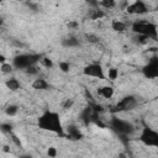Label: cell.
<instances>
[{
    "label": "cell",
    "mask_w": 158,
    "mask_h": 158,
    "mask_svg": "<svg viewBox=\"0 0 158 158\" xmlns=\"http://www.w3.org/2000/svg\"><path fill=\"white\" fill-rule=\"evenodd\" d=\"M37 127L42 131L54 133L59 137L65 136L60 114L56 110H49V109L44 110L37 118Z\"/></svg>",
    "instance_id": "1"
},
{
    "label": "cell",
    "mask_w": 158,
    "mask_h": 158,
    "mask_svg": "<svg viewBox=\"0 0 158 158\" xmlns=\"http://www.w3.org/2000/svg\"><path fill=\"white\" fill-rule=\"evenodd\" d=\"M131 31L133 33H136L137 36H144L148 40H156L158 36V30H157V25L154 22L151 21H146V20H136L132 22L131 25Z\"/></svg>",
    "instance_id": "2"
},
{
    "label": "cell",
    "mask_w": 158,
    "mask_h": 158,
    "mask_svg": "<svg viewBox=\"0 0 158 158\" xmlns=\"http://www.w3.org/2000/svg\"><path fill=\"white\" fill-rule=\"evenodd\" d=\"M42 58V54L37 53H22L12 59V67L16 69H27L31 65H36Z\"/></svg>",
    "instance_id": "3"
},
{
    "label": "cell",
    "mask_w": 158,
    "mask_h": 158,
    "mask_svg": "<svg viewBox=\"0 0 158 158\" xmlns=\"http://www.w3.org/2000/svg\"><path fill=\"white\" fill-rule=\"evenodd\" d=\"M138 141L147 146V147H158V131L149 127V126H144L141 130V133L138 136Z\"/></svg>",
    "instance_id": "4"
},
{
    "label": "cell",
    "mask_w": 158,
    "mask_h": 158,
    "mask_svg": "<svg viewBox=\"0 0 158 158\" xmlns=\"http://www.w3.org/2000/svg\"><path fill=\"white\" fill-rule=\"evenodd\" d=\"M83 74L85 77H90V78H96L100 80H105L106 79V74H105V69L104 67L98 63V62H93L86 64L83 68Z\"/></svg>",
    "instance_id": "5"
},
{
    "label": "cell",
    "mask_w": 158,
    "mask_h": 158,
    "mask_svg": "<svg viewBox=\"0 0 158 158\" xmlns=\"http://www.w3.org/2000/svg\"><path fill=\"white\" fill-rule=\"evenodd\" d=\"M111 128L117 132L118 135H131L133 131H135V126L126 121V120H122V118H117V117H114L112 121H111Z\"/></svg>",
    "instance_id": "6"
},
{
    "label": "cell",
    "mask_w": 158,
    "mask_h": 158,
    "mask_svg": "<svg viewBox=\"0 0 158 158\" xmlns=\"http://www.w3.org/2000/svg\"><path fill=\"white\" fill-rule=\"evenodd\" d=\"M138 105V99L133 95H127L122 98L116 105H115V112H123V111H131Z\"/></svg>",
    "instance_id": "7"
},
{
    "label": "cell",
    "mask_w": 158,
    "mask_h": 158,
    "mask_svg": "<svg viewBox=\"0 0 158 158\" xmlns=\"http://www.w3.org/2000/svg\"><path fill=\"white\" fill-rule=\"evenodd\" d=\"M142 74L147 79L158 78V57L153 56L142 68Z\"/></svg>",
    "instance_id": "8"
},
{
    "label": "cell",
    "mask_w": 158,
    "mask_h": 158,
    "mask_svg": "<svg viewBox=\"0 0 158 158\" xmlns=\"http://www.w3.org/2000/svg\"><path fill=\"white\" fill-rule=\"evenodd\" d=\"M126 11L131 15H144L149 11V6L143 0H136L126 6Z\"/></svg>",
    "instance_id": "9"
},
{
    "label": "cell",
    "mask_w": 158,
    "mask_h": 158,
    "mask_svg": "<svg viewBox=\"0 0 158 158\" xmlns=\"http://www.w3.org/2000/svg\"><path fill=\"white\" fill-rule=\"evenodd\" d=\"M60 44L62 47L64 48H74V47H78L80 44V41L77 36H73V35H69L67 37H64L62 41H60Z\"/></svg>",
    "instance_id": "10"
},
{
    "label": "cell",
    "mask_w": 158,
    "mask_h": 158,
    "mask_svg": "<svg viewBox=\"0 0 158 158\" xmlns=\"http://www.w3.org/2000/svg\"><path fill=\"white\" fill-rule=\"evenodd\" d=\"M65 136L69 137V138L73 139V141H78V139H81V138H83L81 131H80L75 125H69V126H68L67 132H65Z\"/></svg>",
    "instance_id": "11"
},
{
    "label": "cell",
    "mask_w": 158,
    "mask_h": 158,
    "mask_svg": "<svg viewBox=\"0 0 158 158\" xmlns=\"http://www.w3.org/2000/svg\"><path fill=\"white\" fill-rule=\"evenodd\" d=\"M114 94H115V90L111 85H104L98 89V95L104 99H111L114 96Z\"/></svg>",
    "instance_id": "12"
},
{
    "label": "cell",
    "mask_w": 158,
    "mask_h": 158,
    "mask_svg": "<svg viewBox=\"0 0 158 158\" xmlns=\"http://www.w3.org/2000/svg\"><path fill=\"white\" fill-rule=\"evenodd\" d=\"M5 86H6L10 91H17V90L21 89V83H20L19 79L11 77V78H9V79L5 80Z\"/></svg>",
    "instance_id": "13"
},
{
    "label": "cell",
    "mask_w": 158,
    "mask_h": 158,
    "mask_svg": "<svg viewBox=\"0 0 158 158\" xmlns=\"http://www.w3.org/2000/svg\"><path fill=\"white\" fill-rule=\"evenodd\" d=\"M31 86L35 89V90H47L49 88V84L46 79L43 78H36L32 83H31Z\"/></svg>",
    "instance_id": "14"
},
{
    "label": "cell",
    "mask_w": 158,
    "mask_h": 158,
    "mask_svg": "<svg viewBox=\"0 0 158 158\" xmlns=\"http://www.w3.org/2000/svg\"><path fill=\"white\" fill-rule=\"evenodd\" d=\"M111 28H112L115 32H123V31L127 30V25H126L123 21L115 19V20L111 21Z\"/></svg>",
    "instance_id": "15"
},
{
    "label": "cell",
    "mask_w": 158,
    "mask_h": 158,
    "mask_svg": "<svg viewBox=\"0 0 158 158\" xmlns=\"http://www.w3.org/2000/svg\"><path fill=\"white\" fill-rule=\"evenodd\" d=\"M88 16H89L90 20H100L105 16V12H104V10H100L99 7H95V9L89 10Z\"/></svg>",
    "instance_id": "16"
},
{
    "label": "cell",
    "mask_w": 158,
    "mask_h": 158,
    "mask_svg": "<svg viewBox=\"0 0 158 158\" xmlns=\"http://www.w3.org/2000/svg\"><path fill=\"white\" fill-rule=\"evenodd\" d=\"M17 112H19V106L15 105V104H11V105L6 106V109H5V114H6L7 116H11V117H12V116H16Z\"/></svg>",
    "instance_id": "17"
},
{
    "label": "cell",
    "mask_w": 158,
    "mask_h": 158,
    "mask_svg": "<svg viewBox=\"0 0 158 158\" xmlns=\"http://www.w3.org/2000/svg\"><path fill=\"white\" fill-rule=\"evenodd\" d=\"M99 7H104V9H112L116 6V1L115 0H101L98 1Z\"/></svg>",
    "instance_id": "18"
},
{
    "label": "cell",
    "mask_w": 158,
    "mask_h": 158,
    "mask_svg": "<svg viewBox=\"0 0 158 158\" xmlns=\"http://www.w3.org/2000/svg\"><path fill=\"white\" fill-rule=\"evenodd\" d=\"M106 78L109 79V80H111V81H115L117 78H118V70H117V68H110L109 70H107V75H106Z\"/></svg>",
    "instance_id": "19"
},
{
    "label": "cell",
    "mask_w": 158,
    "mask_h": 158,
    "mask_svg": "<svg viewBox=\"0 0 158 158\" xmlns=\"http://www.w3.org/2000/svg\"><path fill=\"white\" fill-rule=\"evenodd\" d=\"M58 68H59V70L62 73H69V70H70V63L67 62V60H60L58 63Z\"/></svg>",
    "instance_id": "20"
},
{
    "label": "cell",
    "mask_w": 158,
    "mask_h": 158,
    "mask_svg": "<svg viewBox=\"0 0 158 158\" xmlns=\"http://www.w3.org/2000/svg\"><path fill=\"white\" fill-rule=\"evenodd\" d=\"M0 70L4 74H11L14 72V67H12V64H10V63L6 62V63H4V64L0 65Z\"/></svg>",
    "instance_id": "21"
},
{
    "label": "cell",
    "mask_w": 158,
    "mask_h": 158,
    "mask_svg": "<svg viewBox=\"0 0 158 158\" xmlns=\"http://www.w3.org/2000/svg\"><path fill=\"white\" fill-rule=\"evenodd\" d=\"M40 63H41L43 67H46V68H52V67H53V62H52V59L48 58V57H43V56H42Z\"/></svg>",
    "instance_id": "22"
},
{
    "label": "cell",
    "mask_w": 158,
    "mask_h": 158,
    "mask_svg": "<svg viewBox=\"0 0 158 158\" xmlns=\"http://www.w3.org/2000/svg\"><path fill=\"white\" fill-rule=\"evenodd\" d=\"M25 73L27 75H37L38 74V68H37V65H31L27 69H25Z\"/></svg>",
    "instance_id": "23"
},
{
    "label": "cell",
    "mask_w": 158,
    "mask_h": 158,
    "mask_svg": "<svg viewBox=\"0 0 158 158\" xmlns=\"http://www.w3.org/2000/svg\"><path fill=\"white\" fill-rule=\"evenodd\" d=\"M73 105H74V100L73 99H65L62 106H63L64 110H69V109H72Z\"/></svg>",
    "instance_id": "24"
},
{
    "label": "cell",
    "mask_w": 158,
    "mask_h": 158,
    "mask_svg": "<svg viewBox=\"0 0 158 158\" xmlns=\"http://www.w3.org/2000/svg\"><path fill=\"white\" fill-rule=\"evenodd\" d=\"M0 130L2 132H5V133H10L12 131V125H10V123H1L0 125Z\"/></svg>",
    "instance_id": "25"
},
{
    "label": "cell",
    "mask_w": 158,
    "mask_h": 158,
    "mask_svg": "<svg viewBox=\"0 0 158 158\" xmlns=\"http://www.w3.org/2000/svg\"><path fill=\"white\" fill-rule=\"evenodd\" d=\"M57 148L56 147H49L48 149H47V157L48 158H56L57 157Z\"/></svg>",
    "instance_id": "26"
},
{
    "label": "cell",
    "mask_w": 158,
    "mask_h": 158,
    "mask_svg": "<svg viewBox=\"0 0 158 158\" xmlns=\"http://www.w3.org/2000/svg\"><path fill=\"white\" fill-rule=\"evenodd\" d=\"M85 37H86V41H88V42H93V43H96V42H99V40H100V38H99L96 35H94V33H88Z\"/></svg>",
    "instance_id": "27"
},
{
    "label": "cell",
    "mask_w": 158,
    "mask_h": 158,
    "mask_svg": "<svg viewBox=\"0 0 158 158\" xmlns=\"http://www.w3.org/2000/svg\"><path fill=\"white\" fill-rule=\"evenodd\" d=\"M67 26H68L69 30H75V28L79 27V22H77V21H69Z\"/></svg>",
    "instance_id": "28"
},
{
    "label": "cell",
    "mask_w": 158,
    "mask_h": 158,
    "mask_svg": "<svg viewBox=\"0 0 158 158\" xmlns=\"http://www.w3.org/2000/svg\"><path fill=\"white\" fill-rule=\"evenodd\" d=\"M4 63H6V57L4 54H0V65L4 64Z\"/></svg>",
    "instance_id": "29"
},
{
    "label": "cell",
    "mask_w": 158,
    "mask_h": 158,
    "mask_svg": "<svg viewBox=\"0 0 158 158\" xmlns=\"http://www.w3.org/2000/svg\"><path fill=\"white\" fill-rule=\"evenodd\" d=\"M19 158H33L31 154H22V156H20Z\"/></svg>",
    "instance_id": "30"
},
{
    "label": "cell",
    "mask_w": 158,
    "mask_h": 158,
    "mask_svg": "<svg viewBox=\"0 0 158 158\" xmlns=\"http://www.w3.org/2000/svg\"><path fill=\"white\" fill-rule=\"evenodd\" d=\"M4 151H5V152H9V147H7V146H5V147H4Z\"/></svg>",
    "instance_id": "31"
},
{
    "label": "cell",
    "mask_w": 158,
    "mask_h": 158,
    "mask_svg": "<svg viewBox=\"0 0 158 158\" xmlns=\"http://www.w3.org/2000/svg\"><path fill=\"white\" fill-rule=\"evenodd\" d=\"M2 22H4V21H2V19H0V25H1Z\"/></svg>",
    "instance_id": "32"
},
{
    "label": "cell",
    "mask_w": 158,
    "mask_h": 158,
    "mask_svg": "<svg viewBox=\"0 0 158 158\" xmlns=\"http://www.w3.org/2000/svg\"><path fill=\"white\" fill-rule=\"evenodd\" d=\"M47 158H48V157H47Z\"/></svg>",
    "instance_id": "33"
}]
</instances>
